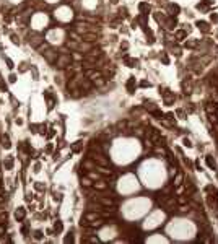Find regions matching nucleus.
<instances>
[{
	"label": "nucleus",
	"instance_id": "nucleus-29",
	"mask_svg": "<svg viewBox=\"0 0 218 244\" xmlns=\"http://www.w3.org/2000/svg\"><path fill=\"white\" fill-rule=\"evenodd\" d=\"M42 236H44V234H42V231H39V229H36V231H34V239L41 241V239H42Z\"/></svg>",
	"mask_w": 218,
	"mask_h": 244
},
{
	"label": "nucleus",
	"instance_id": "nucleus-16",
	"mask_svg": "<svg viewBox=\"0 0 218 244\" xmlns=\"http://www.w3.org/2000/svg\"><path fill=\"white\" fill-rule=\"evenodd\" d=\"M2 59L5 60V63H7V67H8L10 70H13V68H15V63H13V60L10 59L8 55H5V54H2Z\"/></svg>",
	"mask_w": 218,
	"mask_h": 244
},
{
	"label": "nucleus",
	"instance_id": "nucleus-43",
	"mask_svg": "<svg viewBox=\"0 0 218 244\" xmlns=\"http://www.w3.org/2000/svg\"><path fill=\"white\" fill-rule=\"evenodd\" d=\"M3 200H5V199H3V197H0V202H3Z\"/></svg>",
	"mask_w": 218,
	"mask_h": 244
},
{
	"label": "nucleus",
	"instance_id": "nucleus-42",
	"mask_svg": "<svg viewBox=\"0 0 218 244\" xmlns=\"http://www.w3.org/2000/svg\"><path fill=\"white\" fill-rule=\"evenodd\" d=\"M117 2H119V0H111V3H117Z\"/></svg>",
	"mask_w": 218,
	"mask_h": 244
},
{
	"label": "nucleus",
	"instance_id": "nucleus-40",
	"mask_svg": "<svg viewBox=\"0 0 218 244\" xmlns=\"http://www.w3.org/2000/svg\"><path fill=\"white\" fill-rule=\"evenodd\" d=\"M46 152H47V153H50V152H52V145H50V143H49V145L46 147Z\"/></svg>",
	"mask_w": 218,
	"mask_h": 244
},
{
	"label": "nucleus",
	"instance_id": "nucleus-24",
	"mask_svg": "<svg viewBox=\"0 0 218 244\" xmlns=\"http://www.w3.org/2000/svg\"><path fill=\"white\" fill-rule=\"evenodd\" d=\"M150 114H151V116H153L155 119H159V120H161V119L164 117V114H163L161 111H159V109H155L153 112H150Z\"/></svg>",
	"mask_w": 218,
	"mask_h": 244
},
{
	"label": "nucleus",
	"instance_id": "nucleus-34",
	"mask_svg": "<svg viewBox=\"0 0 218 244\" xmlns=\"http://www.w3.org/2000/svg\"><path fill=\"white\" fill-rule=\"evenodd\" d=\"M140 87H142V88H147V87L150 88V87H151V83L147 82V80H143V82H140Z\"/></svg>",
	"mask_w": 218,
	"mask_h": 244
},
{
	"label": "nucleus",
	"instance_id": "nucleus-32",
	"mask_svg": "<svg viewBox=\"0 0 218 244\" xmlns=\"http://www.w3.org/2000/svg\"><path fill=\"white\" fill-rule=\"evenodd\" d=\"M8 83H17V75L15 73H10L8 75Z\"/></svg>",
	"mask_w": 218,
	"mask_h": 244
},
{
	"label": "nucleus",
	"instance_id": "nucleus-27",
	"mask_svg": "<svg viewBox=\"0 0 218 244\" xmlns=\"http://www.w3.org/2000/svg\"><path fill=\"white\" fill-rule=\"evenodd\" d=\"M199 42H200V41H187V42H186V47L194 49V47H197V46H199Z\"/></svg>",
	"mask_w": 218,
	"mask_h": 244
},
{
	"label": "nucleus",
	"instance_id": "nucleus-28",
	"mask_svg": "<svg viewBox=\"0 0 218 244\" xmlns=\"http://www.w3.org/2000/svg\"><path fill=\"white\" fill-rule=\"evenodd\" d=\"M127 16H129V13H127V8H126V7L119 8V18H127Z\"/></svg>",
	"mask_w": 218,
	"mask_h": 244
},
{
	"label": "nucleus",
	"instance_id": "nucleus-39",
	"mask_svg": "<svg viewBox=\"0 0 218 244\" xmlns=\"http://www.w3.org/2000/svg\"><path fill=\"white\" fill-rule=\"evenodd\" d=\"M210 18H212V21H215V23L218 21V15H215V13H212V16H210Z\"/></svg>",
	"mask_w": 218,
	"mask_h": 244
},
{
	"label": "nucleus",
	"instance_id": "nucleus-17",
	"mask_svg": "<svg viewBox=\"0 0 218 244\" xmlns=\"http://www.w3.org/2000/svg\"><path fill=\"white\" fill-rule=\"evenodd\" d=\"M186 36H187V31H184V30H178L176 33H174V38H176L178 41H182Z\"/></svg>",
	"mask_w": 218,
	"mask_h": 244
},
{
	"label": "nucleus",
	"instance_id": "nucleus-11",
	"mask_svg": "<svg viewBox=\"0 0 218 244\" xmlns=\"http://www.w3.org/2000/svg\"><path fill=\"white\" fill-rule=\"evenodd\" d=\"M25 217H26L25 209H23V207H18V209L15 210V220H17V221H23Z\"/></svg>",
	"mask_w": 218,
	"mask_h": 244
},
{
	"label": "nucleus",
	"instance_id": "nucleus-21",
	"mask_svg": "<svg viewBox=\"0 0 218 244\" xmlns=\"http://www.w3.org/2000/svg\"><path fill=\"white\" fill-rule=\"evenodd\" d=\"M82 185H83L85 189L93 187V181H91V177H83V179H82Z\"/></svg>",
	"mask_w": 218,
	"mask_h": 244
},
{
	"label": "nucleus",
	"instance_id": "nucleus-10",
	"mask_svg": "<svg viewBox=\"0 0 218 244\" xmlns=\"http://www.w3.org/2000/svg\"><path fill=\"white\" fill-rule=\"evenodd\" d=\"M13 164H15V158L13 156H5V160H3V168L7 171H12L13 169Z\"/></svg>",
	"mask_w": 218,
	"mask_h": 244
},
{
	"label": "nucleus",
	"instance_id": "nucleus-35",
	"mask_svg": "<svg viewBox=\"0 0 218 244\" xmlns=\"http://www.w3.org/2000/svg\"><path fill=\"white\" fill-rule=\"evenodd\" d=\"M21 233H23V236H28V234H30V229H28V226H21Z\"/></svg>",
	"mask_w": 218,
	"mask_h": 244
},
{
	"label": "nucleus",
	"instance_id": "nucleus-2",
	"mask_svg": "<svg viewBox=\"0 0 218 244\" xmlns=\"http://www.w3.org/2000/svg\"><path fill=\"white\" fill-rule=\"evenodd\" d=\"M33 28L36 31H39L41 28H46L47 26V23H49V18H47V15H44L42 12H38L36 15L33 16Z\"/></svg>",
	"mask_w": 218,
	"mask_h": 244
},
{
	"label": "nucleus",
	"instance_id": "nucleus-25",
	"mask_svg": "<svg viewBox=\"0 0 218 244\" xmlns=\"http://www.w3.org/2000/svg\"><path fill=\"white\" fill-rule=\"evenodd\" d=\"M80 150H82V142L78 140V142H75L73 145H72V152H73V153H78Z\"/></svg>",
	"mask_w": 218,
	"mask_h": 244
},
{
	"label": "nucleus",
	"instance_id": "nucleus-7",
	"mask_svg": "<svg viewBox=\"0 0 218 244\" xmlns=\"http://www.w3.org/2000/svg\"><path fill=\"white\" fill-rule=\"evenodd\" d=\"M107 187H109V184L104 181L103 177H101L98 182H93V189H96V190H106Z\"/></svg>",
	"mask_w": 218,
	"mask_h": 244
},
{
	"label": "nucleus",
	"instance_id": "nucleus-38",
	"mask_svg": "<svg viewBox=\"0 0 218 244\" xmlns=\"http://www.w3.org/2000/svg\"><path fill=\"white\" fill-rule=\"evenodd\" d=\"M36 189H38V190H46V185H42V184H39V182H36Z\"/></svg>",
	"mask_w": 218,
	"mask_h": 244
},
{
	"label": "nucleus",
	"instance_id": "nucleus-19",
	"mask_svg": "<svg viewBox=\"0 0 218 244\" xmlns=\"http://www.w3.org/2000/svg\"><path fill=\"white\" fill-rule=\"evenodd\" d=\"M62 229H64L62 221H60V220H57L55 223H54V233H55V234H59V233H62Z\"/></svg>",
	"mask_w": 218,
	"mask_h": 244
},
{
	"label": "nucleus",
	"instance_id": "nucleus-1",
	"mask_svg": "<svg viewBox=\"0 0 218 244\" xmlns=\"http://www.w3.org/2000/svg\"><path fill=\"white\" fill-rule=\"evenodd\" d=\"M72 63H73L72 54H70V52H67V51H64V52H60V54H59V57H57V60H55L54 65H55L57 68H59V70H65L67 67H70Z\"/></svg>",
	"mask_w": 218,
	"mask_h": 244
},
{
	"label": "nucleus",
	"instance_id": "nucleus-12",
	"mask_svg": "<svg viewBox=\"0 0 218 244\" xmlns=\"http://www.w3.org/2000/svg\"><path fill=\"white\" fill-rule=\"evenodd\" d=\"M168 10H169V16H176V15H179L181 7L176 5V3H169V5H168Z\"/></svg>",
	"mask_w": 218,
	"mask_h": 244
},
{
	"label": "nucleus",
	"instance_id": "nucleus-36",
	"mask_svg": "<svg viewBox=\"0 0 218 244\" xmlns=\"http://www.w3.org/2000/svg\"><path fill=\"white\" fill-rule=\"evenodd\" d=\"M30 67H26V62H23V63H20V72H26Z\"/></svg>",
	"mask_w": 218,
	"mask_h": 244
},
{
	"label": "nucleus",
	"instance_id": "nucleus-26",
	"mask_svg": "<svg viewBox=\"0 0 218 244\" xmlns=\"http://www.w3.org/2000/svg\"><path fill=\"white\" fill-rule=\"evenodd\" d=\"M182 179H184V176H182V174H178V176H176V179H174V182H173V185H174V187L181 185V184H182Z\"/></svg>",
	"mask_w": 218,
	"mask_h": 244
},
{
	"label": "nucleus",
	"instance_id": "nucleus-8",
	"mask_svg": "<svg viewBox=\"0 0 218 244\" xmlns=\"http://www.w3.org/2000/svg\"><path fill=\"white\" fill-rule=\"evenodd\" d=\"M44 98H46V101H47V109L50 111L54 107V104H55V98L49 93V90L47 91H44Z\"/></svg>",
	"mask_w": 218,
	"mask_h": 244
},
{
	"label": "nucleus",
	"instance_id": "nucleus-3",
	"mask_svg": "<svg viewBox=\"0 0 218 244\" xmlns=\"http://www.w3.org/2000/svg\"><path fill=\"white\" fill-rule=\"evenodd\" d=\"M28 42H30V46L34 47V49H38L42 42H44V38L38 33V31H31V33H28Z\"/></svg>",
	"mask_w": 218,
	"mask_h": 244
},
{
	"label": "nucleus",
	"instance_id": "nucleus-9",
	"mask_svg": "<svg viewBox=\"0 0 218 244\" xmlns=\"http://www.w3.org/2000/svg\"><path fill=\"white\" fill-rule=\"evenodd\" d=\"M122 60H124V63H126L127 67H130V68L137 67V63H139V60H137V59H134V57H129V55H124V57H122Z\"/></svg>",
	"mask_w": 218,
	"mask_h": 244
},
{
	"label": "nucleus",
	"instance_id": "nucleus-14",
	"mask_svg": "<svg viewBox=\"0 0 218 244\" xmlns=\"http://www.w3.org/2000/svg\"><path fill=\"white\" fill-rule=\"evenodd\" d=\"M2 147L5 148V150H10L12 148V142H10V137L7 134H3L2 135Z\"/></svg>",
	"mask_w": 218,
	"mask_h": 244
},
{
	"label": "nucleus",
	"instance_id": "nucleus-6",
	"mask_svg": "<svg viewBox=\"0 0 218 244\" xmlns=\"http://www.w3.org/2000/svg\"><path fill=\"white\" fill-rule=\"evenodd\" d=\"M151 10V7L148 2H140L139 3V12H140V15H145V16H148V13Z\"/></svg>",
	"mask_w": 218,
	"mask_h": 244
},
{
	"label": "nucleus",
	"instance_id": "nucleus-33",
	"mask_svg": "<svg viewBox=\"0 0 218 244\" xmlns=\"http://www.w3.org/2000/svg\"><path fill=\"white\" fill-rule=\"evenodd\" d=\"M161 60H163V63H164V65H168V63H169V59H168V55H166L164 52L161 54Z\"/></svg>",
	"mask_w": 218,
	"mask_h": 244
},
{
	"label": "nucleus",
	"instance_id": "nucleus-41",
	"mask_svg": "<svg viewBox=\"0 0 218 244\" xmlns=\"http://www.w3.org/2000/svg\"><path fill=\"white\" fill-rule=\"evenodd\" d=\"M13 3H20V2H23V0H12Z\"/></svg>",
	"mask_w": 218,
	"mask_h": 244
},
{
	"label": "nucleus",
	"instance_id": "nucleus-23",
	"mask_svg": "<svg viewBox=\"0 0 218 244\" xmlns=\"http://www.w3.org/2000/svg\"><path fill=\"white\" fill-rule=\"evenodd\" d=\"M0 91H2V93H7V91H8V88H7V83H5V80H3L2 73H0Z\"/></svg>",
	"mask_w": 218,
	"mask_h": 244
},
{
	"label": "nucleus",
	"instance_id": "nucleus-4",
	"mask_svg": "<svg viewBox=\"0 0 218 244\" xmlns=\"http://www.w3.org/2000/svg\"><path fill=\"white\" fill-rule=\"evenodd\" d=\"M159 95L163 96V101L166 106H171L174 101H176V96H174V93L169 91L168 88H159Z\"/></svg>",
	"mask_w": 218,
	"mask_h": 244
},
{
	"label": "nucleus",
	"instance_id": "nucleus-31",
	"mask_svg": "<svg viewBox=\"0 0 218 244\" xmlns=\"http://www.w3.org/2000/svg\"><path fill=\"white\" fill-rule=\"evenodd\" d=\"M208 120H210V122H213V124H218V119H216L215 114H208Z\"/></svg>",
	"mask_w": 218,
	"mask_h": 244
},
{
	"label": "nucleus",
	"instance_id": "nucleus-22",
	"mask_svg": "<svg viewBox=\"0 0 218 244\" xmlns=\"http://www.w3.org/2000/svg\"><path fill=\"white\" fill-rule=\"evenodd\" d=\"M205 160H207V164H208V168H210V169H216V163H215V160H213L212 156L208 155Z\"/></svg>",
	"mask_w": 218,
	"mask_h": 244
},
{
	"label": "nucleus",
	"instance_id": "nucleus-15",
	"mask_svg": "<svg viewBox=\"0 0 218 244\" xmlns=\"http://www.w3.org/2000/svg\"><path fill=\"white\" fill-rule=\"evenodd\" d=\"M10 41H12L15 46H20V44H21V38H20L17 33H10Z\"/></svg>",
	"mask_w": 218,
	"mask_h": 244
},
{
	"label": "nucleus",
	"instance_id": "nucleus-13",
	"mask_svg": "<svg viewBox=\"0 0 218 244\" xmlns=\"http://www.w3.org/2000/svg\"><path fill=\"white\" fill-rule=\"evenodd\" d=\"M143 109L148 111V112H153L155 109H158V107H156V104L153 101H147V99H145V101H143Z\"/></svg>",
	"mask_w": 218,
	"mask_h": 244
},
{
	"label": "nucleus",
	"instance_id": "nucleus-30",
	"mask_svg": "<svg viewBox=\"0 0 218 244\" xmlns=\"http://www.w3.org/2000/svg\"><path fill=\"white\" fill-rule=\"evenodd\" d=\"M127 49H129V42H127V41H122V42H121V51L126 52Z\"/></svg>",
	"mask_w": 218,
	"mask_h": 244
},
{
	"label": "nucleus",
	"instance_id": "nucleus-20",
	"mask_svg": "<svg viewBox=\"0 0 218 244\" xmlns=\"http://www.w3.org/2000/svg\"><path fill=\"white\" fill-rule=\"evenodd\" d=\"M205 111H207L208 114H213V112H216V111H218V106H215V104H212V103H207Z\"/></svg>",
	"mask_w": 218,
	"mask_h": 244
},
{
	"label": "nucleus",
	"instance_id": "nucleus-5",
	"mask_svg": "<svg viewBox=\"0 0 218 244\" xmlns=\"http://www.w3.org/2000/svg\"><path fill=\"white\" fill-rule=\"evenodd\" d=\"M126 88H127V93L129 95H134L135 93V88H137V80L135 77H129V80L126 83Z\"/></svg>",
	"mask_w": 218,
	"mask_h": 244
},
{
	"label": "nucleus",
	"instance_id": "nucleus-18",
	"mask_svg": "<svg viewBox=\"0 0 218 244\" xmlns=\"http://www.w3.org/2000/svg\"><path fill=\"white\" fill-rule=\"evenodd\" d=\"M197 26H199V30L203 31V33H208V31H210L208 23H205V21H197Z\"/></svg>",
	"mask_w": 218,
	"mask_h": 244
},
{
	"label": "nucleus",
	"instance_id": "nucleus-37",
	"mask_svg": "<svg viewBox=\"0 0 218 244\" xmlns=\"http://www.w3.org/2000/svg\"><path fill=\"white\" fill-rule=\"evenodd\" d=\"M182 142H184V147H187V148L192 147V143H191V140H189V138H184Z\"/></svg>",
	"mask_w": 218,
	"mask_h": 244
}]
</instances>
